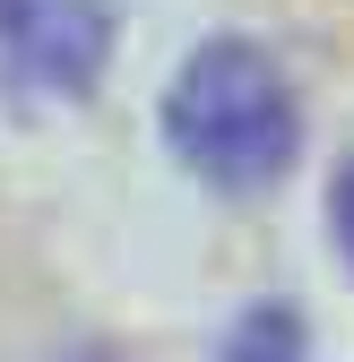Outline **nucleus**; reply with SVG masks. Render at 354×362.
Masks as SVG:
<instances>
[{
    "label": "nucleus",
    "mask_w": 354,
    "mask_h": 362,
    "mask_svg": "<svg viewBox=\"0 0 354 362\" xmlns=\"http://www.w3.org/2000/svg\"><path fill=\"white\" fill-rule=\"evenodd\" d=\"M164 139H173V156L199 181H216V190H268L294 164V147H302V104H294L285 69L259 52V43L216 35V43H199L182 61V78H173Z\"/></svg>",
    "instance_id": "nucleus-1"
},
{
    "label": "nucleus",
    "mask_w": 354,
    "mask_h": 362,
    "mask_svg": "<svg viewBox=\"0 0 354 362\" xmlns=\"http://www.w3.org/2000/svg\"><path fill=\"white\" fill-rule=\"evenodd\" d=\"M113 61V0H0V69L35 95H78Z\"/></svg>",
    "instance_id": "nucleus-2"
},
{
    "label": "nucleus",
    "mask_w": 354,
    "mask_h": 362,
    "mask_svg": "<svg viewBox=\"0 0 354 362\" xmlns=\"http://www.w3.org/2000/svg\"><path fill=\"white\" fill-rule=\"evenodd\" d=\"M285 354H294V320H285V310H259L251 345H234V362H285Z\"/></svg>",
    "instance_id": "nucleus-3"
},
{
    "label": "nucleus",
    "mask_w": 354,
    "mask_h": 362,
    "mask_svg": "<svg viewBox=\"0 0 354 362\" xmlns=\"http://www.w3.org/2000/svg\"><path fill=\"white\" fill-rule=\"evenodd\" d=\"M337 242H346V259H354V156H346V173H337Z\"/></svg>",
    "instance_id": "nucleus-4"
},
{
    "label": "nucleus",
    "mask_w": 354,
    "mask_h": 362,
    "mask_svg": "<svg viewBox=\"0 0 354 362\" xmlns=\"http://www.w3.org/2000/svg\"><path fill=\"white\" fill-rule=\"evenodd\" d=\"M78 362H104V354H78Z\"/></svg>",
    "instance_id": "nucleus-5"
}]
</instances>
